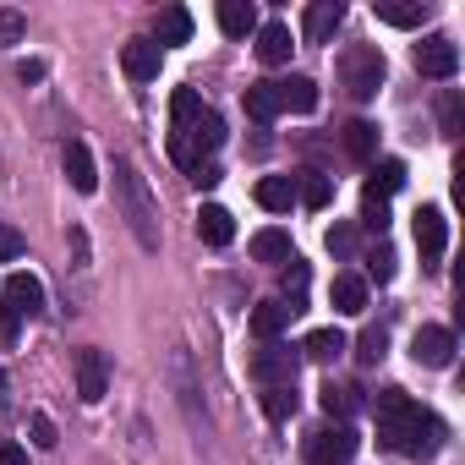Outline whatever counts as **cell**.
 <instances>
[{
  "label": "cell",
  "mask_w": 465,
  "mask_h": 465,
  "mask_svg": "<svg viewBox=\"0 0 465 465\" xmlns=\"http://www.w3.org/2000/svg\"><path fill=\"white\" fill-rule=\"evenodd\" d=\"M115 197H121V213H126V224H132L137 247H143V252H159V203H153V192L143 186V175H137L126 159L115 164Z\"/></svg>",
  "instance_id": "cell-1"
},
{
  "label": "cell",
  "mask_w": 465,
  "mask_h": 465,
  "mask_svg": "<svg viewBox=\"0 0 465 465\" xmlns=\"http://www.w3.org/2000/svg\"><path fill=\"white\" fill-rule=\"evenodd\" d=\"M438 438H443V421L432 411H421V405H411L400 421H378V443L400 449V454H416V460L438 454Z\"/></svg>",
  "instance_id": "cell-2"
},
{
  "label": "cell",
  "mask_w": 465,
  "mask_h": 465,
  "mask_svg": "<svg viewBox=\"0 0 465 465\" xmlns=\"http://www.w3.org/2000/svg\"><path fill=\"white\" fill-rule=\"evenodd\" d=\"M224 143V121L213 115V110H203L192 126H181L175 137H170V159L181 164V170H197V164H208V153Z\"/></svg>",
  "instance_id": "cell-3"
},
{
  "label": "cell",
  "mask_w": 465,
  "mask_h": 465,
  "mask_svg": "<svg viewBox=\"0 0 465 465\" xmlns=\"http://www.w3.org/2000/svg\"><path fill=\"white\" fill-rule=\"evenodd\" d=\"M340 77H345L351 99H372L383 88V50L378 45H351L340 55Z\"/></svg>",
  "instance_id": "cell-4"
},
{
  "label": "cell",
  "mask_w": 465,
  "mask_h": 465,
  "mask_svg": "<svg viewBox=\"0 0 465 465\" xmlns=\"http://www.w3.org/2000/svg\"><path fill=\"white\" fill-rule=\"evenodd\" d=\"M443 247H449V219L443 208H416V252H421V269H438L443 263Z\"/></svg>",
  "instance_id": "cell-5"
},
{
  "label": "cell",
  "mask_w": 465,
  "mask_h": 465,
  "mask_svg": "<svg viewBox=\"0 0 465 465\" xmlns=\"http://www.w3.org/2000/svg\"><path fill=\"white\" fill-rule=\"evenodd\" d=\"M72 378H77V400L83 405H99L104 400V389H110V361H104V351H77L72 356Z\"/></svg>",
  "instance_id": "cell-6"
},
{
  "label": "cell",
  "mask_w": 465,
  "mask_h": 465,
  "mask_svg": "<svg viewBox=\"0 0 465 465\" xmlns=\"http://www.w3.org/2000/svg\"><path fill=\"white\" fill-rule=\"evenodd\" d=\"M351 454H356V432H351L345 421L318 427V432L307 438V465H345Z\"/></svg>",
  "instance_id": "cell-7"
},
{
  "label": "cell",
  "mask_w": 465,
  "mask_h": 465,
  "mask_svg": "<svg viewBox=\"0 0 465 465\" xmlns=\"http://www.w3.org/2000/svg\"><path fill=\"white\" fill-rule=\"evenodd\" d=\"M416 72L421 77H454L460 72V50H454V39H443V34H432V39H421L416 45Z\"/></svg>",
  "instance_id": "cell-8"
},
{
  "label": "cell",
  "mask_w": 465,
  "mask_h": 465,
  "mask_svg": "<svg viewBox=\"0 0 465 465\" xmlns=\"http://www.w3.org/2000/svg\"><path fill=\"white\" fill-rule=\"evenodd\" d=\"M252 378H258L263 389H274V383H296V356H291L285 345H263V351L252 356Z\"/></svg>",
  "instance_id": "cell-9"
},
{
  "label": "cell",
  "mask_w": 465,
  "mask_h": 465,
  "mask_svg": "<svg viewBox=\"0 0 465 465\" xmlns=\"http://www.w3.org/2000/svg\"><path fill=\"white\" fill-rule=\"evenodd\" d=\"M340 23H345V6H340V0H312L307 17H302V39H307V45H329Z\"/></svg>",
  "instance_id": "cell-10"
},
{
  "label": "cell",
  "mask_w": 465,
  "mask_h": 465,
  "mask_svg": "<svg viewBox=\"0 0 465 465\" xmlns=\"http://www.w3.org/2000/svg\"><path fill=\"white\" fill-rule=\"evenodd\" d=\"M411 356H416L421 367H449V361H454V334H449V329H438V323H427V329L416 334Z\"/></svg>",
  "instance_id": "cell-11"
},
{
  "label": "cell",
  "mask_w": 465,
  "mask_h": 465,
  "mask_svg": "<svg viewBox=\"0 0 465 465\" xmlns=\"http://www.w3.org/2000/svg\"><path fill=\"white\" fill-rule=\"evenodd\" d=\"M159 55H164V50H159L153 39H132V45L121 50V66H126L132 83H153V77H159Z\"/></svg>",
  "instance_id": "cell-12"
},
{
  "label": "cell",
  "mask_w": 465,
  "mask_h": 465,
  "mask_svg": "<svg viewBox=\"0 0 465 465\" xmlns=\"http://www.w3.org/2000/svg\"><path fill=\"white\" fill-rule=\"evenodd\" d=\"M6 302H12V312H45V285H39V274H6Z\"/></svg>",
  "instance_id": "cell-13"
},
{
  "label": "cell",
  "mask_w": 465,
  "mask_h": 465,
  "mask_svg": "<svg viewBox=\"0 0 465 465\" xmlns=\"http://www.w3.org/2000/svg\"><path fill=\"white\" fill-rule=\"evenodd\" d=\"M197 236H203L208 247H230V242H236V219H230V208L203 203V213H197Z\"/></svg>",
  "instance_id": "cell-14"
},
{
  "label": "cell",
  "mask_w": 465,
  "mask_h": 465,
  "mask_svg": "<svg viewBox=\"0 0 465 465\" xmlns=\"http://www.w3.org/2000/svg\"><path fill=\"white\" fill-rule=\"evenodd\" d=\"M291 50H296V39H291L285 23H263V28H258V61H263V66H285Z\"/></svg>",
  "instance_id": "cell-15"
},
{
  "label": "cell",
  "mask_w": 465,
  "mask_h": 465,
  "mask_svg": "<svg viewBox=\"0 0 465 465\" xmlns=\"http://www.w3.org/2000/svg\"><path fill=\"white\" fill-rule=\"evenodd\" d=\"M372 12H378V23H389V28H421L432 6H427V0H378Z\"/></svg>",
  "instance_id": "cell-16"
},
{
  "label": "cell",
  "mask_w": 465,
  "mask_h": 465,
  "mask_svg": "<svg viewBox=\"0 0 465 465\" xmlns=\"http://www.w3.org/2000/svg\"><path fill=\"white\" fill-rule=\"evenodd\" d=\"M219 28H224L230 39L258 34V6H252V0H219Z\"/></svg>",
  "instance_id": "cell-17"
},
{
  "label": "cell",
  "mask_w": 465,
  "mask_h": 465,
  "mask_svg": "<svg viewBox=\"0 0 465 465\" xmlns=\"http://www.w3.org/2000/svg\"><path fill=\"white\" fill-rule=\"evenodd\" d=\"M66 181L88 197V192H99V170H94V153H88V143H66Z\"/></svg>",
  "instance_id": "cell-18"
},
{
  "label": "cell",
  "mask_w": 465,
  "mask_h": 465,
  "mask_svg": "<svg viewBox=\"0 0 465 465\" xmlns=\"http://www.w3.org/2000/svg\"><path fill=\"white\" fill-rule=\"evenodd\" d=\"M274 94H280V110H296V115L318 110V83L312 77H285V83H274Z\"/></svg>",
  "instance_id": "cell-19"
},
{
  "label": "cell",
  "mask_w": 465,
  "mask_h": 465,
  "mask_svg": "<svg viewBox=\"0 0 465 465\" xmlns=\"http://www.w3.org/2000/svg\"><path fill=\"white\" fill-rule=\"evenodd\" d=\"M192 39V17L181 12V6H164L159 17H153V45L164 50V45H186Z\"/></svg>",
  "instance_id": "cell-20"
},
{
  "label": "cell",
  "mask_w": 465,
  "mask_h": 465,
  "mask_svg": "<svg viewBox=\"0 0 465 465\" xmlns=\"http://www.w3.org/2000/svg\"><path fill=\"white\" fill-rule=\"evenodd\" d=\"M247 323H252V334H258V340L269 345V340H274V334H280V329L291 323V307H285V302H258Z\"/></svg>",
  "instance_id": "cell-21"
},
{
  "label": "cell",
  "mask_w": 465,
  "mask_h": 465,
  "mask_svg": "<svg viewBox=\"0 0 465 465\" xmlns=\"http://www.w3.org/2000/svg\"><path fill=\"white\" fill-rule=\"evenodd\" d=\"M252 258H258V263H291L296 247H291L285 230H258V236H252Z\"/></svg>",
  "instance_id": "cell-22"
},
{
  "label": "cell",
  "mask_w": 465,
  "mask_h": 465,
  "mask_svg": "<svg viewBox=\"0 0 465 465\" xmlns=\"http://www.w3.org/2000/svg\"><path fill=\"white\" fill-rule=\"evenodd\" d=\"M345 153H351L356 164H372V153H378V126H372V121H351V126H345Z\"/></svg>",
  "instance_id": "cell-23"
},
{
  "label": "cell",
  "mask_w": 465,
  "mask_h": 465,
  "mask_svg": "<svg viewBox=\"0 0 465 465\" xmlns=\"http://www.w3.org/2000/svg\"><path fill=\"white\" fill-rule=\"evenodd\" d=\"M258 203H263L269 213H285V208L296 203V181H291V175H263V181H258Z\"/></svg>",
  "instance_id": "cell-24"
},
{
  "label": "cell",
  "mask_w": 465,
  "mask_h": 465,
  "mask_svg": "<svg viewBox=\"0 0 465 465\" xmlns=\"http://www.w3.org/2000/svg\"><path fill=\"white\" fill-rule=\"evenodd\" d=\"M334 312H367V280L361 274H340L334 280Z\"/></svg>",
  "instance_id": "cell-25"
},
{
  "label": "cell",
  "mask_w": 465,
  "mask_h": 465,
  "mask_svg": "<svg viewBox=\"0 0 465 465\" xmlns=\"http://www.w3.org/2000/svg\"><path fill=\"white\" fill-rule=\"evenodd\" d=\"M302 351H307L312 361H334V356H345V351H351V340H345L340 329H312Z\"/></svg>",
  "instance_id": "cell-26"
},
{
  "label": "cell",
  "mask_w": 465,
  "mask_h": 465,
  "mask_svg": "<svg viewBox=\"0 0 465 465\" xmlns=\"http://www.w3.org/2000/svg\"><path fill=\"white\" fill-rule=\"evenodd\" d=\"M247 115H252L258 126H269V121L280 115V94H274V83H252V88H247Z\"/></svg>",
  "instance_id": "cell-27"
},
{
  "label": "cell",
  "mask_w": 465,
  "mask_h": 465,
  "mask_svg": "<svg viewBox=\"0 0 465 465\" xmlns=\"http://www.w3.org/2000/svg\"><path fill=\"white\" fill-rule=\"evenodd\" d=\"M296 383H274V389H263V416L269 421H291L296 416Z\"/></svg>",
  "instance_id": "cell-28"
},
{
  "label": "cell",
  "mask_w": 465,
  "mask_h": 465,
  "mask_svg": "<svg viewBox=\"0 0 465 465\" xmlns=\"http://www.w3.org/2000/svg\"><path fill=\"white\" fill-rule=\"evenodd\" d=\"M329 197H334L329 175H318V170H302V181H296V203H307V208H329Z\"/></svg>",
  "instance_id": "cell-29"
},
{
  "label": "cell",
  "mask_w": 465,
  "mask_h": 465,
  "mask_svg": "<svg viewBox=\"0 0 465 465\" xmlns=\"http://www.w3.org/2000/svg\"><path fill=\"white\" fill-rule=\"evenodd\" d=\"M318 400H323V411H329L334 421H345V416L356 411V389H351V383H323Z\"/></svg>",
  "instance_id": "cell-30"
},
{
  "label": "cell",
  "mask_w": 465,
  "mask_h": 465,
  "mask_svg": "<svg viewBox=\"0 0 465 465\" xmlns=\"http://www.w3.org/2000/svg\"><path fill=\"white\" fill-rule=\"evenodd\" d=\"M400 186H405V164H400V159H383V164H378V175L367 181V192H378V197H394Z\"/></svg>",
  "instance_id": "cell-31"
},
{
  "label": "cell",
  "mask_w": 465,
  "mask_h": 465,
  "mask_svg": "<svg viewBox=\"0 0 465 465\" xmlns=\"http://www.w3.org/2000/svg\"><path fill=\"white\" fill-rule=\"evenodd\" d=\"M197 115H203V99H197L192 88H175V99H170V121H175V132H181V126H192Z\"/></svg>",
  "instance_id": "cell-32"
},
{
  "label": "cell",
  "mask_w": 465,
  "mask_h": 465,
  "mask_svg": "<svg viewBox=\"0 0 465 465\" xmlns=\"http://www.w3.org/2000/svg\"><path fill=\"white\" fill-rule=\"evenodd\" d=\"M361 224H367V230H378V236H383V230H389V197L367 192V197H361Z\"/></svg>",
  "instance_id": "cell-33"
},
{
  "label": "cell",
  "mask_w": 465,
  "mask_h": 465,
  "mask_svg": "<svg viewBox=\"0 0 465 465\" xmlns=\"http://www.w3.org/2000/svg\"><path fill=\"white\" fill-rule=\"evenodd\" d=\"M383 351H389V334H383V329H367V334H361V345H356V361H361V367H372V361H383Z\"/></svg>",
  "instance_id": "cell-34"
},
{
  "label": "cell",
  "mask_w": 465,
  "mask_h": 465,
  "mask_svg": "<svg viewBox=\"0 0 465 465\" xmlns=\"http://www.w3.org/2000/svg\"><path fill=\"white\" fill-rule=\"evenodd\" d=\"M438 121H443V137H460V126H465V99H460V94H449V99H443V110H438Z\"/></svg>",
  "instance_id": "cell-35"
},
{
  "label": "cell",
  "mask_w": 465,
  "mask_h": 465,
  "mask_svg": "<svg viewBox=\"0 0 465 465\" xmlns=\"http://www.w3.org/2000/svg\"><path fill=\"white\" fill-rule=\"evenodd\" d=\"M23 34H28V17H23V12H0V50H6V45H23Z\"/></svg>",
  "instance_id": "cell-36"
},
{
  "label": "cell",
  "mask_w": 465,
  "mask_h": 465,
  "mask_svg": "<svg viewBox=\"0 0 465 465\" xmlns=\"http://www.w3.org/2000/svg\"><path fill=\"white\" fill-rule=\"evenodd\" d=\"M367 274H372L378 285H389V280H394V252H389V247H378V252L367 258Z\"/></svg>",
  "instance_id": "cell-37"
},
{
  "label": "cell",
  "mask_w": 465,
  "mask_h": 465,
  "mask_svg": "<svg viewBox=\"0 0 465 465\" xmlns=\"http://www.w3.org/2000/svg\"><path fill=\"white\" fill-rule=\"evenodd\" d=\"M329 252H334V258H351V252H356V230H351V224H334V230H329Z\"/></svg>",
  "instance_id": "cell-38"
},
{
  "label": "cell",
  "mask_w": 465,
  "mask_h": 465,
  "mask_svg": "<svg viewBox=\"0 0 465 465\" xmlns=\"http://www.w3.org/2000/svg\"><path fill=\"white\" fill-rule=\"evenodd\" d=\"M17 258H23V236L12 224H0V263H17Z\"/></svg>",
  "instance_id": "cell-39"
},
{
  "label": "cell",
  "mask_w": 465,
  "mask_h": 465,
  "mask_svg": "<svg viewBox=\"0 0 465 465\" xmlns=\"http://www.w3.org/2000/svg\"><path fill=\"white\" fill-rule=\"evenodd\" d=\"M34 443H39V449H55V443H61V438H55V421H50L45 411H34Z\"/></svg>",
  "instance_id": "cell-40"
},
{
  "label": "cell",
  "mask_w": 465,
  "mask_h": 465,
  "mask_svg": "<svg viewBox=\"0 0 465 465\" xmlns=\"http://www.w3.org/2000/svg\"><path fill=\"white\" fill-rule=\"evenodd\" d=\"M285 291H291V296L307 291V269H302V258H291V269H285Z\"/></svg>",
  "instance_id": "cell-41"
},
{
  "label": "cell",
  "mask_w": 465,
  "mask_h": 465,
  "mask_svg": "<svg viewBox=\"0 0 465 465\" xmlns=\"http://www.w3.org/2000/svg\"><path fill=\"white\" fill-rule=\"evenodd\" d=\"M192 181H197V186H219V181H224V170H219V164H197V170H192Z\"/></svg>",
  "instance_id": "cell-42"
},
{
  "label": "cell",
  "mask_w": 465,
  "mask_h": 465,
  "mask_svg": "<svg viewBox=\"0 0 465 465\" xmlns=\"http://www.w3.org/2000/svg\"><path fill=\"white\" fill-rule=\"evenodd\" d=\"M0 465H28V449L23 443H0Z\"/></svg>",
  "instance_id": "cell-43"
},
{
  "label": "cell",
  "mask_w": 465,
  "mask_h": 465,
  "mask_svg": "<svg viewBox=\"0 0 465 465\" xmlns=\"http://www.w3.org/2000/svg\"><path fill=\"white\" fill-rule=\"evenodd\" d=\"M17 77H23V83H39V77H45V61H23Z\"/></svg>",
  "instance_id": "cell-44"
},
{
  "label": "cell",
  "mask_w": 465,
  "mask_h": 465,
  "mask_svg": "<svg viewBox=\"0 0 465 465\" xmlns=\"http://www.w3.org/2000/svg\"><path fill=\"white\" fill-rule=\"evenodd\" d=\"M0 389H6V378H0ZM0 405H6V394H0Z\"/></svg>",
  "instance_id": "cell-45"
}]
</instances>
